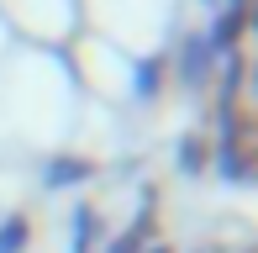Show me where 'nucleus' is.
I'll use <instances>...</instances> for the list:
<instances>
[]
</instances>
